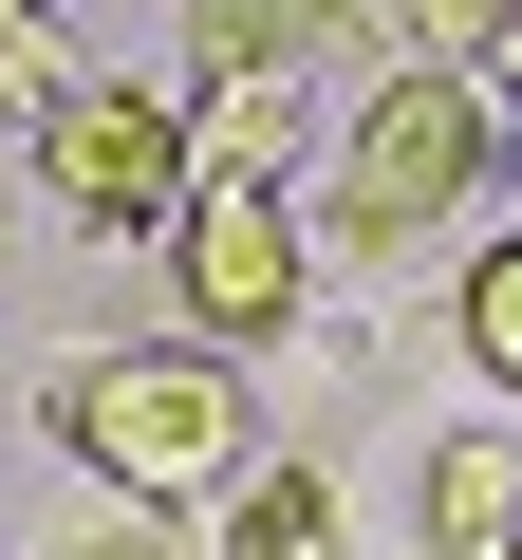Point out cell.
<instances>
[{"mask_svg":"<svg viewBox=\"0 0 522 560\" xmlns=\"http://www.w3.org/2000/svg\"><path fill=\"white\" fill-rule=\"evenodd\" d=\"M411 523H429V560H522V430L485 411V430H429L411 448Z\"/></svg>","mask_w":522,"mask_h":560,"instance_id":"52a82bcc","label":"cell"},{"mask_svg":"<svg viewBox=\"0 0 522 560\" xmlns=\"http://www.w3.org/2000/svg\"><path fill=\"white\" fill-rule=\"evenodd\" d=\"M205 560H355V486L318 448H261L224 504H205Z\"/></svg>","mask_w":522,"mask_h":560,"instance_id":"ba28073f","label":"cell"},{"mask_svg":"<svg viewBox=\"0 0 522 560\" xmlns=\"http://www.w3.org/2000/svg\"><path fill=\"white\" fill-rule=\"evenodd\" d=\"M168 113H187V187H299V150H318L299 75H187Z\"/></svg>","mask_w":522,"mask_h":560,"instance_id":"8992f818","label":"cell"},{"mask_svg":"<svg viewBox=\"0 0 522 560\" xmlns=\"http://www.w3.org/2000/svg\"><path fill=\"white\" fill-rule=\"evenodd\" d=\"M485 75H503V168H522V20H503V57H485Z\"/></svg>","mask_w":522,"mask_h":560,"instance_id":"4fadbf2b","label":"cell"},{"mask_svg":"<svg viewBox=\"0 0 522 560\" xmlns=\"http://www.w3.org/2000/svg\"><path fill=\"white\" fill-rule=\"evenodd\" d=\"M38 206H57V243H168L187 224V113L150 75H57L38 94Z\"/></svg>","mask_w":522,"mask_h":560,"instance_id":"277c9868","label":"cell"},{"mask_svg":"<svg viewBox=\"0 0 522 560\" xmlns=\"http://www.w3.org/2000/svg\"><path fill=\"white\" fill-rule=\"evenodd\" d=\"M485 168H503V113H485V75H373L355 94V131H336V187L299 206L318 224V261H355V280H392L429 224H466L485 206Z\"/></svg>","mask_w":522,"mask_h":560,"instance_id":"7a4b0ae2","label":"cell"},{"mask_svg":"<svg viewBox=\"0 0 522 560\" xmlns=\"http://www.w3.org/2000/svg\"><path fill=\"white\" fill-rule=\"evenodd\" d=\"M57 560H187V523H150V504H94V523H75Z\"/></svg>","mask_w":522,"mask_h":560,"instance_id":"7c38bea8","label":"cell"},{"mask_svg":"<svg viewBox=\"0 0 522 560\" xmlns=\"http://www.w3.org/2000/svg\"><path fill=\"white\" fill-rule=\"evenodd\" d=\"M448 355H466V374L522 411V224H485V243L448 261Z\"/></svg>","mask_w":522,"mask_h":560,"instance_id":"9c48e42d","label":"cell"},{"mask_svg":"<svg viewBox=\"0 0 522 560\" xmlns=\"http://www.w3.org/2000/svg\"><path fill=\"white\" fill-rule=\"evenodd\" d=\"M57 75H94V57L57 38V0H0V94H20V113H38Z\"/></svg>","mask_w":522,"mask_h":560,"instance_id":"8fae6325","label":"cell"},{"mask_svg":"<svg viewBox=\"0 0 522 560\" xmlns=\"http://www.w3.org/2000/svg\"><path fill=\"white\" fill-rule=\"evenodd\" d=\"M187 75H373V0H187Z\"/></svg>","mask_w":522,"mask_h":560,"instance_id":"5b68a950","label":"cell"},{"mask_svg":"<svg viewBox=\"0 0 522 560\" xmlns=\"http://www.w3.org/2000/svg\"><path fill=\"white\" fill-rule=\"evenodd\" d=\"M0 261H20V206H0Z\"/></svg>","mask_w":522,"mask_h":560,"instance_id":"5bb4252c","label":"cell"},{"mask_svg":"<svg viewBox=\"0 0 522 560\" xmlns=\"http://www.w3.org/2000/svg\"><path fill=\"white\" fill-rule=\"evenodd\" d=\"M38 411H57V467L94 504H150V523H187L261 467L242 355H205V337H94L75 374H38Z\"/></svg>","mask_w":522,"mask_h":560,"instance_id":"6da1fadb","label":"cell"},{"mask_svg":"<svg viewBox=\"0 0 522 560\" xmlns=\"http://www.w3.org/2000/svg\"><path fill=\"white\" fill-rule=\"evenodd\" d=\"M150 280H168V337L281 355L318 318V224H299V187H187V224L150 243Z\"/></svg>","mask_w":522,"mask_h":560,"instance_id":"3957f363","label":"cell"},{"mask_svg":"<svg viewBox=\"0 0 522 560\" xmlns=\"http://www.w3.org/2000/svg\"><path fill=\"white\" fill-rule=\"evenodd\" d=\"M373 20H392V38L429 57V75H485V57H503V20H522V0H373Z\"/></svg>","mask_w":522,"mask_h":560,"instance_id":"30bf717a","label":"cell"}]
</instances>
